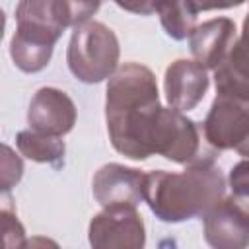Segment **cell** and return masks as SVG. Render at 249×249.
Returning a JSON list of instances; mask_svg holds the SVG:
<instances>
[{"instance_id":"obj_19","label":"cell","mask_w":249,"mask_h":249,"mask_svg":"<svg viewBox=\"0 0 249 249\" xmlns=\"http://www.w3.org/2000/svg\"><path fill=\"white\" fill-rule=\"evenodd\" d=\"M19 249H60V245L47 235H33V237H25Z\"/></svg>"},{"instance_id":"obj_17","label":"cell","mask_w":249,"mask_h":249,"mask_svg":"<svg viewBox=\"0 0 249 249\" xmlns=\"http://www.w3.org/2000/svg\"><path fill=\"white\" fill-rule=\"evenodd\" d=\"M25 241V228L16 212L0 208V249H19Z\"/></svg>"},{"instance_id":"obj_14","label":"cell","mask_w":249,"mask_h":249,"mask_svg":"<svg viewBox=\"0 0 249 249\" xmlns=\"http://www.w3.org/2000/svg\"><path fill=\"white\" fill-rule=\"evenodd\" d=\"M16 146L21 156H25L31 161L37 163H47L53 167H62L64 165V154L66 146L62 138L56 136H47L41 132H35L31 128L19 130L16 136Z\"/></svg>"},{"instance_id":"obj_12","label":"cell","mask_w":249,"mask_h":249,"mask_svg":"<svg viewBox=\"0 0 249 249\" xmlns=\"http://www.w3.org/2000/svg\"><path fill=\"white\" fill-rule=\"evenodd\" d=\"M237 39L235 21L222 16L196 25L189 35V47L196 64L204 70H216L230 54Z\"/></svg>"},{"instance_id":"obj_16","label":"cell","mask_w":249,"mask_h":249,"mask_svg":"<svg viewBox=\"0 0 249 249\" xmlns=\"http://www.w3.org/2000/svg\"><path fill=\"white\" fill-rule=\"evenodd\" d=\"M23 177V160L8 144L0 142V195L10 193Z\"/></svg>"},{"instance_id":"obj_8","label":"cell","mask_w":249,"mask_h":249,"mask_svg":"<svg viewBox=\"0 0 249 249\" xmlns=\"http://www.w3.org/2000/svg\"><path fill=\"white\" fill-rule=\"evenodd\" d=\"M204 239L212 249H247L249 214L247 202L224 196L202 216Z\"/></svg>"},{"instance_id":"obj_3","label":"cell","mask_w":249,"mask_h":249,"mask_svg":"<svg viewBox=\"0 0 249 249\" xmlns=\"http://www.w3.org/2000/svg\"><path fill=\"white\" fill-rule=\"evenodd\" d=\"M99 2L23 0L16 6L18 27L10 41L14 64L27 74L41 72L51 62L53 51L66 27H78L91 19Z\"/></svg>"},{"instance_id":"obj_9","label":"cell","mask_w":249,"mask_h":249,"mask_svg":"<svg viewBox=\"0 0 249 249\" xmlns=\"http://www.w3.org/2000/svg\"><path fill=\"white\" fill-rule=\"evenodd\" d=\"M76 105L72 97L58 88H41L33 93L27 107V124L31 130L62 138L76 124Z\"/></svg>"},{"instance_id":"obj_20","label":"cell","mask_w":249,"mask_h":249,"mask_svg":"<svg viewBox=\"0 0 249 249\" xmlns=\"http://www.w3.org/2000/svg\"><path fill=\"white\" fill-rule=\"evenodd\" d=\"M4 29H6V14H4V10L0 8V41H2V37H4Z\"/></svg>"},{"instance_id":"obj_5","label":"cell","mask_w":249,"mask_h":249,"mask_svg":"<svg viewBox=\"0 0 249 249\" xmlns=\"http://www.w3.org/2000/svg\"><path fill=\"white\" fill-rule=\"evenodd\" d=\"M154 154L181 165H191L200 160H214L212 154H204L198 124L187 115L163 105L152 134V156Z\"/></svg>"},{"instance_id":"obj_6","label":"cell","mask_w":249,"mask_h":249,"mask_svg":"<svg viewBox=\"0 0 249 249\" xmlns=\"http://www.w3.org/2000/svg\"><path fill=\"white\" fill-rule=\"evenodd\" d=\"M202 136L214 150H235L245 158L249 142V101L216 95L202 123Z\"/></svg>"},{"instance_id":"obj_11","label":"cell","mask_w":249,"mask_h":249,"mask_svg":"<svg viewBox=\"0 0 249 249\" xmlns=\"http://www.w3.org/2000/svg\"><path fill=\"white\" fill-rule=\"evenodd\" d=\"M210 86L206 70L189 58H177L165 68L163 91L171 109L183 113L195 109Z\"/></svg>"},{"instance_id":"obj_2","label":"cell","mask_w":249,"mask_h":249,"mask_svg":"<svg viewBox=\"0 0 249 249\" xmlns=\"http://www.w3.org/2000/svg\"><path fill=\"white\" fill-rule=\"evenodd\" d=\"M226 196V177L214 160H200L173 173L154 169L144 175L142 200L167 224L202 218Z\"/></svg>"},{"instance_id":"obj_10","label":"cell","mask_w":249,"mask_h":249,"mask_svg":"<svg viewBox=\"0 0 249 249\" xmlns=\"http://www.w3.org/2000/svg\"><path fill=\"white\" fill-rule=\"evenodd\" d=\"M144 171L123 163H105L91 181L93 198L103 206H138L144 193Z\"/></svg>"},{"instance_id":"obj_1","label":"cell","mask_w":249,"mask_h":249,"mask_svg":"<svg viewBox=\"0 0 249 249\" xmlns=\"http://www.w3.org/2000/svg\"><path fill=\"white\" fill-rule=\"evenodd\" d=\"M160 109L156 74L138 62L119 66L105 89V123L113 148L128 160H148Z\"/></svg>"},{"instance_id":"obj_4","label":"cell","mask_w":249,"mask_h":249,"mask_svg":"<svg viewBox=\"0 0 249 249\" xmlns=\"http://www.w3.org/2000/svg\"><path fill=\"white\" fill-rule=\"evenodd\" d=\"M119 39L105 23L89 19L74 27L66 49V62L76 80L84 84L109 80L119 68Z\"/></svg>"},{"instance_id":"obj_7","label":"cell","mask_w":249,"mask_h":249,"mask_svg":"<svg viewBox=\"0 0 249 249\" xmlns=\"http://www.w3.org/2000/svg\"><path fill=\"white\" fill-rule=\"evenodd\" d=\"M88 239L91 249H144V220L134 206L103 208L91 218Z\"/></svg>"},{"instance_id":"obj_13","label":"cell","mask_w":249,"mask_h":249,"mask_svg":"<svg viewBox=\"0 0 249 249\" xmlns=\"http://www.w3.org/2000/svg\"><path fill=\"white\" fill-rule=\"evenodd\" d=\"M247 58L243 49V37L235 41L230 54L214 70L216 95H228L235 99L249 101V82H247Z\"/></svg>"},{"instance_id":"obj_18","label":"cell","mask_w":249,"mask_h":249,"mask_svg":"<svg viewBox=\"0 0 249 249\" xmlns=\"http://www.w3.org/2000/svg\"><path fill=\"white\" fill-rule=\"evenodd\" d=\"M230 185H231V196L237 200L247 202V160L243 158L237 165H233L231 173H230Z\"/></svg>"},{"instance_id":"obj_15","label":"cell","mask_w":249,"mask_h":249,"mask_svg":"<svg viewBox=\"0 0 249 249\" xmlns=\"http://www.w3.org/2000/svg\"><path fill=\"white\" fill-rule=\"evenodd\" d=\"M152 10L160 16L163 31L171 39L183 41L196 27L198 12L204 10V6L195 2H152Z\"/></svg>"}]
</instances>
